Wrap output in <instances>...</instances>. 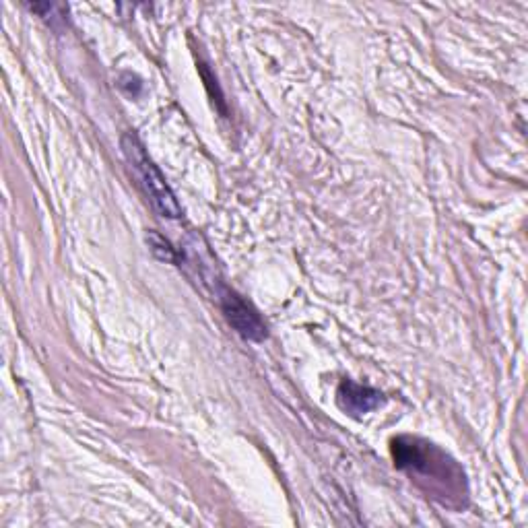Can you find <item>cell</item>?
<instances>
[{
	"label": "cell",
	"mask_w": 528,
	"mask_h": 528,
	"mask_svg": "<svg viewBox=\"0 0 528 528\" xmlns=\"http://www.w3.org/2000/svg\"><path fill=\"white\" fill-rule=\"evenodd\" d=\"M221 308L227 322L236 328V333L248 341H262L267 337V326L260 320L256 310L246 304L234 291H221Z\"/></svg>",
	"instance_id": "7a4b0ae2"
},
{
	"label": "cell",
	"mask_w": 528,
	"mask_h": 528,
	"mask_svg": "<svg viewBox=\"0 0 528 528\" xmlns=\"http://www.w3.org/2000/svg\"><path fill=\"white\" fill-rule=\"evenodd\" d=\"M147 242L151 246V252L159 258V260H165V262H176V252L172 248V244L165 240L163 236H159L157 231H149V236H147Z\"/></svg>",
	"instance_id": "277c9868"
},
{
	"label": "cell",
	"mask_w": 528,
	"mask_h": 528,
	"mask_svg": "<svg viewBox=\"0 0 528 528\" xmlns=\"http://www.w3.org/2000/svg\"><path fill=\"white\" fill-rule=\"evenodd\" d=\"M339 407L349 415H366L382 403V394L370 386L345 380L337 390Z\"/></svg>",
	"instance_id": "3957f363"
},
{
	"label": "cell",
	"mask_w": 528,
	"mask_h": 528,
	"mask_svg": "<svg viewBox=\"0 0 528 528\" xmlns=\"http://www.w3.org/2000/svg\"><path fill=\"white\" fill-rule=\"evenodd\" d=\"M122 149L126 159L132 163V168L137 170L153 207L163 215V217H172L178 219L182 217V209L176 201V196L172 192V188L165 184L163 176L159 174V170L155 168V163L147 157L143 145L139 143V139L132 135V132H126L122 137Z\"/></svg>",
	"instance_id": "6da1fadb"
}]
</instances>
